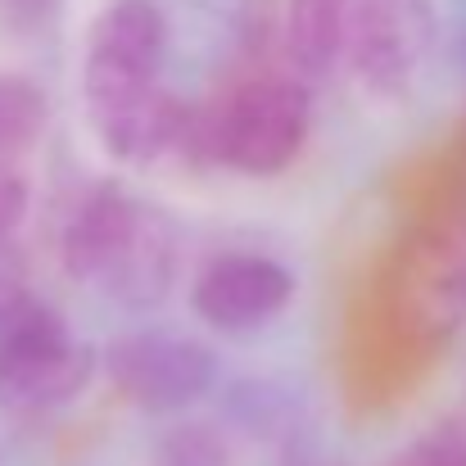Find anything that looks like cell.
Returning <instances> with one entry per match:
<instances>
[{
	"instance_id": "6da1fadb",
	"label": "cell",
	"mask_w": 466,
	"mask_h": 466,
	"mask_svg": "<svg viewBox=\"0 0 466 466\" xmlns=\"http://www.w3.org/2000/svg\"><path fill=\"white\" fill-rule=\"evenodd\" d=\"M64 272L123 304H155L172 281V222L127 186H96L73 208L64 240Z\"/></svg>"
},
{
	"instance_id": "7a4b0ae2",
	"label": "cell",
	"mask_w": 466,
	"mask_h": 466,
	"mask_svg": "<svg viewBox=\"0 0 466 466\" xmlns=\"http://www.w3.org/2000/svg\"><path fill=\"white\" fill-rule=\"evenodd\" d=\"M312 137L309 82L286 73H254L208 109L195 114V146L240 177H281Z\"/></svg>"
},
{
	"instance_id": "3957f363",
	"label": "cell",
	"mask_w": 466,
	"mask_h": 466,
	"mask_svg": "<svg viewBox=\"0 0 466 466\" xmlns=\"http://www.w3.org/2000/svg\"><path fill=\"white\" fill-rule=\"evenodd\" d=\"M96 376V349L73 335L64 312L36 295L0 309V403L14 412H50L73 403Z\"/></svg>"
},
{
	"instance_id": "277c9868",
	"label": "cell",
	"mask_w": 466,
	"mask_h": 466,
	"mask_svg": "<svg viewBox=\"0 0 466 466\" xmlns=\"http://www.w3.org/2000/svg\"><path fill=\"white\" fill-rule=\"evenodd\" d=\"M105 376L141 412H181L218 385V353L195 335L150 326L105 349Z\"/></svg>"
},
{
	"instance_id": "5b68a950",
	"label": "cell",
	"mask_w": 466,
	"mask_h": 466,
	"mask_svg": "<svg viewBox=\"0 0 466 466\" xmlns=\"http://www.w3.org/2000/svg\"><path fill=\"white\" fill-rule=\"evenodd\" d=\"M435 46L431 0H349L344 59L376 100H403Z\"/></svg>"
},
{
	"instance_id": "8992f818",
	"label": "cell",
	"mask_w": 466,
	"mask_h": 466,
	"mask_svg": "<svg viewBox=\"0 0 466 466\" xmlns=\"http://www.w3.org/2000/svg\"><path fill=\"white\" fill-rule=\"evenodd\" d=\"M163 55H167V23L155 0H109L86 27L82 105L96 109L158 86Z\"/></svg>"
},
{
	"instance_id": "52a82bcc",
	"label": "cell",
	"mask_w": 466,
	"mask_h": 466,
	"mask_svg": "<svg viewBox=\"0 0 466 466\" xmlns=\"http://www.w3.org/2000/svg\"><path fill=\"white\" fill-rule=\"evenodd\" d=\"M295 272L272 254H218L190 281V312L222 335H245L290 309Z\"/></svg>"
},
{
	"instance_id": "ba28073f",
	"label": "cell",
	"mask_w": 466,
	"mask_h": 466,
	"mask_svg": "<svg viewBox=\"0 0 466 466\" xmlns=\"http://www.w3.org/2000/svg\"><path fill=\"white\" fill-rule=\"evenodd\" d=\"M344 27L349 0H286L281 9V41L299 77L321 82L344 59Z\"/></svg>"
},
{
	"instance_id": "9c48e42d",
	"label": "cell",
	"mask_w": 466,
	"mask_h": 466,
	"mask_svg": "<svg viewBox=\"0 0 466 466\" xmlns=\"http://www.w3.org/2000/svg\"><path fill=\"white\" fill-rule=\"evenodd\" d=\"M50 100L32 77L0 73V158H18L46 137Z\"/></svg>"
},
{
	"instance_id": "30bf717a",
	"label": "cell",
	"mask_w": 466,
	"mask_h": 466,
	"mask_svg": "<svg viewBox=\"0 0 466 466\" xmlns=\"http://www.w3.org/2000/svg\"><path fill=\"white\" fill-rule=\"evenodd\" d=\"M163 466H227V453L204 426H186L163 440Z\"/></svg>"
},
{
	"instance_id": "8fae6325",
	"label": "cell",
	"mask_w": 466,
	"mask_h": 466,
	"mask_svg": "<svg viewBox=\"0 0 466 466\" xmlns=\"http://www.w3.org/2000/svg\"><path fill=\"white\" fill-rule=\"evenodd\" d=\"M32 204V181L18 167V158H0V236L18 231Z\"/></svg>"
},
{
	"instance_id": "7c38bea8",
	"label": "cell",
	"mask_w": 466,
	"mask_h": 466,
	"mask_svg": "<svg viewBox=\"0 0 466 466\" xmlns=\"http://www.w3.org/2000/svg\"><path fill=\"white\" fill-rule=\"evenodd\" d=\"M408 458L417 466H466V421H449L431 431Z\"/></svg>"
},
{
	"instance_id": "4fadbf2b",
	"label": "cell",
	"mask_w": 466,
	"mask_h": 466,
	"mask_svg": "<svg viewBox=\"0 0 466 466\" xmlns=\"http://www.w3.org/2000/svg\"><path fill=\"white\" fill-rule=\"evenodd\" d=\"M64 0H0V27L9 32H41L59 18Z\"/></svg>"
},
{
	"instance_id": "5bb4252c",
	"label": "cell",
	"mask_w": 466,
	"mask_h": 466,
	"mask_svg": "<svg viewBox=\"0 0 466 466\" xmlns=\"http://www.w3.org/2000/svg\"><path fill=\"white\" fill-rule=\"evenodd\" d=\"M394 466H417V462H412V458H399V462H394Z\"/></svg>"
}]
</instances>
